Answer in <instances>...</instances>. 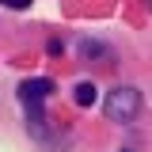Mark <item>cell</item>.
I'll list each match as a JSON object with an SVG mask.
<instances>
[{
  "mask_svg": "<svg viewBox=\"0 0 152 152\" xmlns=\"http://www.w3.org/2000/svg\"><path fill=\"white\" fill-rule=\"evenodd\" d=\"M107 118L110 122H122V126H129L133 118H137V110H141V91L137 88H114V91H107Z\"/></svg>",
  "mask_w": 152,
  "mask_h": 152,
  "instance_id": "1",
  "label": "cell"
},
{
  "mask_svg": "<svg viewBox=\"0 0 152 152\" xmlns=\"http://www.w3.org/2000/svg\"><path fill=\"white\" fill-rule=\"evenodd\" d=\"M76 53L84 57V61H91V65H110L114 61V50L107 42H95V38H80L76 42Z\"/></svg>",
  "mask_w": 152,
  "mask_h": 152,
  "instance_id": "2",
  "label": "cell"
},
{
  "mask_svg": "<svg viewBox=\"0 0 152 152\" xmlns=\"http://www.w3.org/2000/svg\"><path fill=\"white\" fill-rule=\"evenodd\" d=\"M53 91V80H46V76H34V80H23L19 84V99L23 103H46Z\"/></svg>",
  "mask_w": 152,
  "mask_h": 152,
  "instance_id": "3",
  "label": "cell"
},
{
  "mask_svg": "<svg viewBox=\"0 0 152 152\" xmlns=\"http://www.w3.org/2000/svg\"><path fill=\"white\" fill-rule=\"evenodd\" d=\"M72 99L80 103V107H91V103H95V84H88V80L76 84V88H72Z\"/></svg>",
  "mask_w": 152,
  "mask_h": 152,
  "instance_id": "4",
  "label": "cell"
},
{
  "mask_svg": "<svg viewBox=\"0 0 152 152\" xmlns=\"http://www.w3.org/2000/svg\"><path fill=\"white\" fill-rule=\"evenodd\" d=\"M0 4H4V8H19V12L31 8V0H0Z\"/></svg>",
  "mask_w": 152,
  "mask_h": 152,
  "instance_id": "5",
  "label": "cell"
},
{
  "mask_svg": "<svg viewBox=\"0 0 152 152\" xmlns=\"http://www.w3.org/2000/svg\"><path fill=\"white\" fill-rule=\"evenodd\" d=\"M122 152H129V148H122Z\"/></svg>",
  "mask_w": 152,
  "mask_h": 152,
  "instance_id": "6",
  "label": "cell"
}]
</instances>
